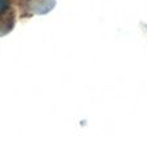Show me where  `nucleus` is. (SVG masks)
<instances>
[{"label": "nucleus", "instance_id": "f257e3e1", "mask_svg": "<svg viewBox=\"0 0 147 144\" xmlns=\"http://www.w3.org/2000/svg\"><path fill=\"white\" fill-rule=\"evenodd\" d=\"M7 7H8L7 0H0V12H1V10H4Z\"/></svg>", "mask_w": 147, "mask_h": 144}]
</instances>
